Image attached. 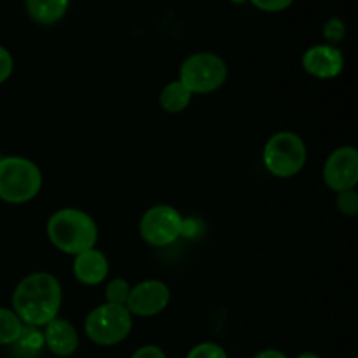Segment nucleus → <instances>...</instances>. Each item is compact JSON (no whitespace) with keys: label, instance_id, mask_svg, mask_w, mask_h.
<instances>
[{"label":"nucleus","instance_id":"1","mask_svg":"<svg viewBox=\"0 0 358 358\" xmlns=\"http://www.w3.org/2000/svg\"><path fill=\"white\" fill-rule=\"evenodd\" d=\"M62 299V285L55 275L31 273L14 289L13 311L28 327H44L58 317Z\"/></svg>","mask_w":358,"mask_h":358},{"label":"nucleus","instance_id":"2","mask_svg":"<svg viewBox=\"0 0 358 358\" xmlns=\"http://www.w3.org/2000/svg\"><path fill=\"white\" fill-rule=\"evenodd\" d=\"M49 241L63 254L76 257L80 252L94 248L98 227L90 213L79 208H62L52 213L45 226Z\"/></svg>","mask_w":358,"mask_h":358},{"label":"nucleus","instance_id":"3","mask_svg":"<svg viewBox=\"0 0 358 358\" xmlns=\"http://www.w3.org/2000/svg\"><path fill=\"white\" fill-rule=\"evenodd\" d=\"M42 171L34 161L20 156L0 159V199L10 205L28 203L41 192Z\"/></svg>","mask_w":358,"mask_h":358},{"label":"nucleus","instance_id":"4","mask_svg":"<svg viewBox=\"0 0 358 358\" xmlns=\"http://www.w3.org/2000/svg\"><path fill=\"white\" fill-rule=\"evenodd\" d=\"M308 159L306 143L292 131L275 133L266 142L262 161L266 170L278 178H290L299 173Z\"/></svg>","mask_w":358,"mask_h":358},{"label":"nucleus","instance_id":"5","mask_svg":"<svg viewBox=\"0 0 358 358\" xmlns=\"http://www.w3.org/2000/svg\"><path fill=\"white\" fill-rule=\"evenodd\" d=\"M133 327V317L126 306L101 304L90 311L84 320L87 339L98 346H115L124 341Z\"/></svg>","mask_w":358,"mask_h":358},{"label":"nucleus","instance_id":"6","mask_svg":"<svg viewBox=\"0 0 358 358\" xmlns=\"http://www.w3.org/2000/svg\"><path fill=\"white\" fill-rule=\"evenodd\" d=\"M227 65L219 55L196 52L185 58L180 66V80L192 94H208L224 86Z\"/></svg>","mask_w":358,"mask_h":358},{"label":"nucleus","instance_id":"7","mask_svg":"<svg viewBox=\"0 0 358 358\" xmlns=\"http://www.w3.org/2000/svg\"><path fill=\"white\" fill-rule=\"evenodd\" d=\"M184 233L185 220L170 205L152 206L140 219V236L152 247H168Z\"/></svg>","mask_w":358,"mask_h":358},{"label":"nucleus","instance_id":"8","mask_svg":"<svg viewBox=\"0 0 358 358\" xmlns=\"http://www.w3.org/2000/svg\"><path fill=\"white\" fill-rule=\"evenodd\" d=\"M324 182L334 192L350 191L358 184V150L343 145L327 157L324 164Z\"/></svg>","mask_w":358,"mask_h":358},{"label":"nucleus","instance_id":"9","mask_svg":"<svg viewBox=\"0 0 358 358\" xmlns=\"http://www.w3.org/2000/svg\"><path fill=\"white\" fill-rule=\"evenodd\" d=\"M170 303V289L161 280H145L138 285L131 287L126 310L131 313V317H156L161 311L166 310Z\"/></svg>","mask_w":358,"mask_h":358},{"label":"nucleus","instance_id":"10","mask_svg":"<svg viewBox=\"0 0 358 358\" xmlns=\"http://www.w3.org/2000/svg\"><path fill=\"white\" fill-rule=\"evenodd\" d=\"M303 69L317 79H334L345 69V56L331 44H318L303 55Z\"/></svg>","mask_w":358,"mask_h":358},{"label":"nucleus","instance_id":"11","mask_svg":"<svg viewBox=\"0 0 358 358\" xmlns=\"http://www.w3.org/2000/svg\"><path fill=\"white\" fill-rule=\"evenodd\" d=\"M44 327L45 331L42 334V339H44V345L48 346L49 352L55 353L56 357H70L77 352L79 334L69 320L56 317Z\"/></svg>","mask_w":358,"mask_h":358},{"label":"nucleus","instance_id":"12","mask_svg":"<svg viewBox=\"0 0 358 358\" xmlns=\"http://www.w3.org/2000/svg\"><path fill=\"white\" fill-rule=\"evenodd\" d=\"M73 276L84 285H100L108 275V259L103 252L90 248L73 259Z\"/></svg>","mask_w":358,"mask_h":358},{"label":"nucleus","instance_id":"13","mask_svg":"<svg viewBox=\"0 0 358 358\" xmlns=\"http://www.w3.org/2000/svg\"><path fill=\"white\" fill-rule=\"evenodd\" d=\"M69 9V0H27V10L38 24L58 23Z\"/></svg>","mask_w":358,"mask_h":358},{"label":"nucleus","instance_id":"14","mask_svg":"<svg viewBox=\"0 0 358 358\" xmlns=\"http://www.w3.org/2000/svg\"><path fill=\"white\" fill-rule=\"evenodd\" d=\"M192 93L180 83V80H173L168 83L163 87L159 94V105L164 112L168 114H180L191 103Z\"/></svg>","mask_w":358,"mask_h":358},{"label":"nucleus","instance_id":"15","mask_svg":"<svg viewBox=\"0 0 358 358\" xmlns=\"http://www.w3.org/2000/svg\"><path fill=\"white\" fill-rule=\"evenodd\" d=\"M24 324L13 310L0 308V346L14 345L21 338Z\"/></svg>","mask_w":358,"mask_h":358},{"label":"nucleus","instance_id":"16","mask_svg":"<svg viewBox=\"0 0 358 358\" xmlns=\"http://www.w3.org/2000/svg\"><path fill=\"white\" fill-rule=\"evenodd\" d=\"M129 292H131V287L124 278H114L105 287V301L114 306H126Z\"/></svg>","mask_w":358,"mask_h":358},{"label":"nucleus","instance_id":"17","mask_svg":"<svg viewBox=\"0 0 358 358\" xmlns=\"http://www.w3.org/2000/svg\"><path fill=\"white\" fill-rule=\"evenodd\" d=\"M185 358H227V353L217 343H199L191 348Z\"/></svg>","mask_w":358,"mask_h":358},{"label":"nucleus","instance_id":"18","mask_svg":"<svg viewBox=\"0 0 358 358\" xmlns=\"http://www.w3.org/2000/svg\"><path fill=\"white\" fill-rule=\"evenodd\" d=\"M336 205H338L339 212H341L343 215L355 217L358 213V194H357L355 189L338 192V199H336Z\"/></svg>","mask_w":358,"mask_h":358},{"label":"nucleus","instance_id":"19","mask_svg":"<svg viewBox=\"0 0 358 358\" xmlns=\"http://www.w3.org/2000/svg\"><path fill=\"white\" fill-rule=\"evenodd\" d=\"M250 2L266 13H280V10L289 9L294 0H250Z\"/></svg>","mask_w":358,"mask_h":358},{"label":"nucleus","instance_id":"20","mask_svg":"<svg viewBox=\"0 0 358 358\" xmlns=\"http://www.w3.org/2000/svg\"><path fill=\"white\" fill-rule=\"evenodd\" d=\"M14 70V59L6 48L0 45V84L6 83Z\"/></svg>","mask_w":358,"mask_h":358},{"label":"nucleus","instance_id":"21","mask_svg":"<svg viewBox=\"0 0 358 358\" xmlns=\"http://www.w3.org/2000/svg\"><path fill=\"white\" fill-rule=\"evenodd\" d=\"M343 35H345V24L341 23V20L332 17L331 21H327V24H325V37L329 41H341Z\"/></svg>","mask_w":358,"mask_h":358},{"label":"nucleus","instance_id":"22","mask_svg":"<svg viewBox=\"0 0 358 358\" xmlns=\"http://www.w3.org/2000/svg\"><path fill=\"white\" fill-rule=\"evenodd\" d=\"M129 358H166V353L163 352V348L156 345H145L140 346Z\"/></svg>","mask_w":358,"mask_h":358},{"label":"nucleus","instance_id":"23","mask_svg":"<svg viewBox=\"0 0 358 358\" xmlns=\"http://www.w3.org/2000/svg\"><path fill=\"white\" fill-rule=\"evenodd\" d=\"M252 358H289V357H287L283 352H280V350L269 348V350H262V352H259L257 355H254Z\"/></svg>","mask_w":358,"mask_h":358},{"label":"nucleus","instance_id":"24","mask_svg":"<svg viewBox=\"0 0 358 358\" xmlns=\"http://www.w3.org/2000/svg\"><path fill=\"white\" fill-rule=\"evenodd\" d=\"M296 358H322V357L317 355V353H301V355H297Z\"/></svg>","mask_w":358,"mask_h":358},{"label":"nucleus","instance_id":"25","mask_svg":"<svg viewBox=\"0 0 358 358\" xmlns=\"http://www.w3.org/2000/svg\"><path fill=\"white\" fill-rule=\"evenodd\" d=\"M233 2H236V3H241V2H245V0H233Z\"/></svg>","mask_w":358,"mask_h":358},{"label":"nucleus","instance_id":"26","mask_svg":"<svg viewBox=\"0 0 358 358\" xmlns=\"http://www.w3.org/2000/svg\"><path fill=\"white\" fill-rule=\"evenodd\" d=\"M0 159H2V156H0Z\"/></svg>","mask_w":358,"mask_h":358}]
</instances>
